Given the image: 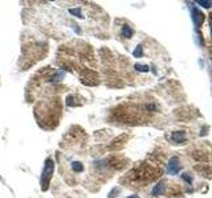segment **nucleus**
Here are the masks:
<instances>
[{
	"label": "nucleus",
	"instance_id": "f257e3e1",
	"mask_svg": "<svg viewBox=\"0 0 212 198\" xmlns=\"http://www.w3.org/2000/svg\"><path fill=\"white\" fill-rule=\"evenodd\" d=\"M53 168H55L53 160L52 158H48L47 163H45V168H44L42 174H41V188H42V190H47L48 189L50 177H52V173H53Z\"/></svg>",
	"mask_w": 212,
	"mask_h": 198
},
{
	"label": "nucleus",
	"instance_id": "f03ea898",
	"mask_svg": "<svg viewBox=\"0 0 212 198\" xmlns=\"http://www.w3.org/2000/svg\"><path fill=\"white\" fill-rule=\"evenodd\" d=\"M180 169V165H179V161H178L176 157H172L168 163V171L170 173H178Z\"/></svg>",
	"mask_w": 212,
	"mask_h": 198
},
{
	"label": "nucleus",
	"instance_id": "7ed1b4c3",
	"mask_svg": "<svg viewBox=\"0 0 212 198\" xmlns=\"http://www.w3.org/2000/svg\"><path fill=\"white\" fill-rule=\"evenodd\" d=\"M192 12H194V16H192V19H194L195 24L196 25H200L203 22V13H200L199 11L196 9V8H194L192 9Z\"/></svg>",
	"mask_w": 212,
	"mask_h": 198
},
{
	"label": "nucleus",
	"instance_id": "20e7f679",
	"mask_svg": "<svg viewBox=\"0 0 212 198\" xmlns=\"http://www.w3.org/2000/svg\"><path fill=\"white\" fill-rule=\"evenodd\" d=\"M172 140L176 141V143H180V141H184L186 136H184V132H174L172 134Z\"/></svg>",
	"mask_w": 212,
	"mask_h": 198
},
{
	"label": "nucleus",
	"instance_id": "39448f33",
	"mask_svg": "<svg viewBox=\"0 0 212 198\" xmlns=\"http://www.w3.org/2000/svg\"><path fill=\"white\" fill-rule=\"evenodd\" d=\"M133 33H134V32H133V29L129 27V25H125V27L122 28V36H123V37L130 38L133 36Z\"/></svg>",
	"mask_w": 212,
	"mask_h": 198
},
{
	"label": "nucleus",
	"instance_id": "423d86ee",
	"mask_svg": "<svg viewBox=\"0 0 212 198\" xmlns=\"http://www.w3.org/2000/svg\"><path fill=\"white\" fill-rule=\"evenodd\" d=\"M72 169H73V172L78 173V172H81L84 169V165L81 163H78V161H74V163L72 164Z\"/></svg>",
	"mask_w": 212,
	"mask_h": 198
},
{
	"label": "nucleus",
	"instance_id": "0eeeda50",
	"mask_svg": "<svg viewBox=\"0 0 212 198\" xmlns=\"http://www.w3.org/2000/svg\"><path fill=\"white\" fill-rule=\"evenodd\" d=\"M162 191H163V184L160 182L154 188V190H152V196H159Z\"/></svg>",
	"mask_w": 212,
	"mask_h": 198
},
{
	"label": "nucleus",
	"instance_id": "6e6552de",
	"mask_svg": "<svg viewBox=\"0 0 212 198\" xmlns=\"http://www.w3.org/2000/svg\"><path fill=\"white\" fill-rule=\"evenodd\" d=\"M135 69L139 70V72H147V70H149V66H146V65H139V64H137V65H135Z\"/></svg>",
	"mask_w": 212,
	"mask_h": 198
},
{
	"label": "nucleus",
	"instance_id": "1a4fd4ad",
	"mask_svg": "<svg viewBox=\"0 0 212 198\" xmlns=\"http://www.w3.org/2000/svg\"><path fill=\"white\" fill-rule=\"evenodd\" d=\"M69 12L72 13V15H76L77 17H82V16H81V8H74V9H70Z\"/></svg>",
	"mask_w": 212,
	"mask_h": 198
},
{
	"label": "nucleus",
	"instance_id": "9d476101",
	"mask_svg": "<svg viewBox=\"0 0 212 198\" xmlns=\"http://www.w3.org/2000/svg\"><path fill=\"white\" fill-rule=\"evenodd\" d=\"M133 54H134V57H141V56H142V46H138L137 49L134 50Z\"/></svg>",
	"mask_w": 212,
	"mask_h": 198
},
{
	"label": "nucleus",
	"instance_id": "9b49d317",
	"mask_svg": "<svg viewBox=\"0 0 212 198\" xmlns=\"http://www.w3.org/2000/svg\"><path fill=\"white\" fill-rule=\"evenodd\" d=\"M199 4H203L204 7H211L212 1H204V0H203V1H199Z\"/></svg>",
	"mask_w": 212,
	"mask_h": 198
},
{
	"label": "nucleus",
	"instance_id": "f8f14e48",
	"mask_svg": "<svg viewBox=\"0 0 212 198\" xmlns=\"http://www.w3.org/2000/svg\"><path fill=\"white\" fill-rule=\"evenodd\" d=\"M183 178H184V180L187 181L188 184H191V181H192V180H191V177H190V176H187V173H186V174H183Z\"/></svg>",
	"mask_w": 212,
	"mask_h": 198
},
{
	"label": "nucleus",
	"instance_id": "ddd939ff",
	"mask_svg": "<svg viewBox=\"0 0 212 198\" xmlns=\"http://www.w3.org/2000/svg\"><path fill=\"white\" fill-rule=\"evenodd\" d=\"M127 198H139L138 196H130V197H127Z\"/></svg>",
	"mask_w": 212,
	"mask_h": 198
},
{
	"label": "nucleus",
	"instance_id": "4468645a",
	"mask_svg": "<svg viewBox=\"0 0 212 198\" xmlns=\"http://www.w3.org/2000/svg\"><path fill=\"white\" fill-rule=\"evenodd\" d=\"M211 29H212V15H211Z\"/></svg>",
	"mask_w": 212,
	"mask_h": 198
}]
</instances>
